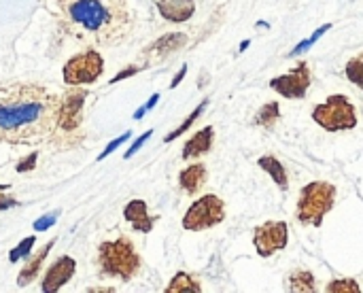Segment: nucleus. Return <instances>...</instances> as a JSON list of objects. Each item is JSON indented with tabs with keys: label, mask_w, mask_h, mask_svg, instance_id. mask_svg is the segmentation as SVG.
<instances>
[{
	"label": "nucleus",
	"mask_w": 363,
	"mask_h": 293,
	"mask_svg": "<svg viewBox=\"0 0 363 293\" xmlns=\"http://www.w3.org/2000/svg\"><path fill=\"white\" fill-rule=\"evenodd\" d=\"M151 134H153V130H147V132H145L143 136H138V138H136V140L132 143V147H130V149L125 151L123 160H130V157H132V155H134L136 151H140V147H143V145H145V143H147V140L151 138Z\"/></svg>",
	"instance_id": "7c9ffc66"
},
{
	"label": "nucleus",
	"mask_w": 363,
	"mask_h": 293,
	"mask_svg": "<svg viewBox=\"0 0 363 293\" xmlns=\"http://www.w3.org/2000/svg\"><path fill=\"white\" fill-rule=\"evenodd\" d=\"M287 289L296 293H313L317 287H315V277L313 272L308 270H298L294 275H289L287 279Z\"/></svg>",
	"instance_id": "412c9836"
},
{
	"label": "nucleus",
	"mask_w": 363,
	"mask_h": 293,
	"mask_svg": "<svg viewBox=\"0 0 363 293\" xmlns=\"http://www.w3.org/2000/svg\"><path fill=\"white\" fill-rule=\"evenodd\" d=\"M187 40H189V36L185 32H168V34L160 36L157 40H153L140 55H143V60H147V66H149V64L162 62L168 55H172L174 51L183 49L187 45Z\"/></svg>",
	"instance_id": "f8f14e48"
},
{
	"label": "nucleus",
	"mask_w": 363,
	"mask_h": 293,
	"mask_svg": "<svg viewBox=\"0 0 363 293\" xmlns=\"http://www.w3.org/2000/svg\"><path fill=\"white\" fill-rule=\"evenodd\" d=\"M225 219V202L217 194H204L194 200L183 217V230L187 232H204L211 230Z\"/></svg>",
	"instance_id": "0eeeda50"
},
{
	"label": "nucleus",
	"mask_w": 363,
	"mask_h": 293,
	"mask_svg": "<svg viewBox=\"0 0 363 293\" xmlns=\"http://www.w3.org/2000/svg\"><path fill=\"white\" fill-rule=\"evenodd\" d=\"M60 28L89 47L121 45L134 28L128 0H55Z\"/></svg>",
	"instance_id": "f03ea898"
},
{
	"label": "nucleus",
	"mask_w": 363,
	"mask_h": 293,
	"mask_svg": "<svg viewBox=\"0 0 363 293\" xmlns=\"http://www.w3.org/2000/svg\"><path fill=\"white\" fill-rule=\"evenodd\" d=\"M34 245H36V236H28V238H23L15 249H11V253H9V262H11V264H17L19 260L28 258Z\"/></svg>",
	"instance_id": "393cba45"
},
{
	"label": "nucleus",
	"mask_w": 363,
	"mask_h": 293,
	"mask_svg": "<svg viewBox=\"0 0 363 293\" xmlns=\"http://www.w3.org/2000/svg\"><path fill=\"white\" fill-rule=\"evenodd\" d=\"M213 143H215V128L204 126L183 145V160L189 162V160L202 157L204 153H208L213 149Z\"/></svg>",
	"instance_id": "2eb2a0df"
},
{
	"label": "nucleus",
	"mask_w": 363,
	"mask_h": 293,
	"mask_svg": "<svg viewBox=\"0 0 363 293\" xmlns=\"http://www.w3.org/2000/svg\"><path fill=\"white\" fill-rule=\"evenodd\" d=\"M206 181H208V168L202 162H196V164H191L179 172V185L187 196L200 194L204 189Z\"/></svg>",
	"instance_id": "4468645a"
},
{
	"label": "nucleus",
	"mask_w": 363,
	"mask_h": 293,
	"mask_svg": "<svg viewBox=\"0 0 363 293\" xmlns=\"http://www.w3.org/2000/svg\"><path fill=\"white\" fill-rule=\"evenodd\" d=\"M53 245H55V241H49L45 247H40V249H38V251L28 260V264L21 268V272H19V277H17V285H19V287L30 285V283L38 277V272H40V268H43V264H45L47 255H49V251L53 249Z\"/></svg>",
	"instance_id": "f3484780"
},
{
	"label": "nucleus",
	"mask_w": 363,
	"mask_h": 293,
	"mask_svg": "<svg viewBox=\"0 0 363 293\" xmlns=\"http://www.w3.org/2000/svg\"><path fill=\"white\" fill-rule=\"evenodd\" d=\"M60 96L45 85L15 81L0 87V143L38 145L57 121Z\"/></svg>",
	"instance_id": "f257e3e1"
},
{
	"label": "nucleus",
	"mask_w": 363,
	"mask_h": 293,
	"mask_svg": "<svg viewBox=\"0 0 363 293\" xmlns=\"http://www.w3.org/2000/svg\"><path fill=\"white\" fill-rule=\"evenodd\" d=\"M313 121L328 132H345L357 126V111L345 94H334L313 109Z\"/></svg>",
	"instance_id": "423d86ee"
},
{
	"label": "nucleus",
	"mask_w": 363,
	"mask_h": 293,
	"mask_svg": "<svg viewBox=\"0 0 363 293\" xmlns=\"http://www.w3.org/2000/svg\"><path fill=\"white\" fill-rule=\"evenodd\" d=\"M13 206H17V200L11 198V196L0 194V211H9V209H13Z\"/></svg>",
	"instance_id": "2f4dec72"
},
{
	"label": "nucleus",
	"mask_w": 363,
	"mask_h": 293,
	"mask_svg": "<svg viewBox=\"0 0 363 293\" xmlns=\"http://www.w3.org/2000/svg\"><path fill=\"white\" fill-rule=\"evenodd\" d=\"M77 270V262L70 255H62L57 258L45 272L43 281H40V292L43 293H55L60 292L72 277Z\"/></svg>",
	"instance_id": "9b49d317"
},
{
	"label": "nucleus",
	"mask_w": 363,
	"mask_h": 293,
	"mask_svg": "<svg viewBox=\"0 0 363 293\" xmlns=\"http://www.w3.org/2000/svg\"><path fill=\"white\" fill-rule=\"evenodd\" d=\"M140 255L128 236L115 241H104L98 247V268L104 279H119L123 283L132 281L140 272Z\"/></svg>",
	"instance_id": "20e7f679"
},
{
	"label": "nucleus",
	"mask_w": 363,
	"mask_h": 293,
	"mask_svg": "<svg viewBox=\"0 0 363 293\" xmlns=\"http://www.w3.org/2000/svg\"><path fill=\"white\" fill-rule=\"evenodd\" d=\"M206 106H208V98H206V100H202V102H200V104H198V106H196V109L189 113V117H187V119H185L181 126H179V128H174L170 134H166V136H164V143H172V140H177L179 136H183V134H185V132H187V130H189V128H191V126L198 121V119H200V115L206 111Z\"/></svg>",
	"instance_id": "4be33fe9"
},
{
	"label": "nucleus",
	"mask_w": 363,
	"mask_h": 293,
	"mask_svg": "<svg viewBox=\"0 0 363 293\" xmlns=\"http://www.w3.org/2000/svg\"><path fill=\"white\" fill-rule=\"evenodd\" d=\"M328 293H359L362 287L357 285L355 279H338V281H332L328 287H325Z\"/></svg>",
	"instance_id": "a878e982"
},
{
	"label": "nucleus",
	"mask_w": 363,
	"mask_h": 293,
	"mask_svg": "<svg viewBox=\"0 0 363 293\" xmlns=\"http://www.w3.org/2000/svg\"><path fill=\"white\" fill-rule=\"evenodd\" d=\"M157 11L172 23L189 21L196 13V0H157Z\"/></svg>",
	"instance_id": "dca6fc26"
},
{
	"label": "nucleus",
	"mask_w": 363,
	"mask_h": 293,
	"mask_svg": "<svg viewBox=\"0 0 363 293\" xmlns=\"http://www.w3.org/2000/svg\"><path fill=\"white\" fill-rule=\"evenodd\" d=\"M249 45H251V40H242V43H240V51H245Z\"/></svg>",
	"instance_id": "c9c22d12"
},
{
	"label": "nucleus",
	"mask_w": 363,
	"mask_h": 293,
	"mask_svg": "<svg viewBox=\"0 0 363 293\" xmlns=\"http://www.w3.org/2000/svg\"><path fill=\"white\" fill-rule=\"evenodd\" d=\"M4 189H9V185H4V183H0V192H4Z\"/></svg>",
	"instance_id": "e433bc0d"
},
{
	"label": "nucleus",
	"mask_w": 363,
	"mask_h": 293,
	"mask_svg": "<svg viewBox=\"0 0 363 293\" xmlns=\"http://www.w3.org/2000/svg\"><path fill=\"white\" fill-rule=\"evenodd\" d=\"M102 74H104V57L94 47L72 55L62 70V77L68 85H91Z\"/></svg>",
	"instance_id": "6e6552de"
},
{
	"label": "nucleus",
	"mask_w": 363,
	"mask_h": 293,
	"mask_svg": "<svg viewBox=\"0 0 363 293\" xmlns=\"http://www.w3.org/2000/svg\"><path fill=\"white\" fill-rule=\"evenodd\" d=\"M289 241V228L285 221H266L255 228L253 245L259 258H272L274 253L283 251Z\"/></svg>",
	"instance_id": "9d476101"
},
{
	"label": "nucleus",
	"mask_w": 363,
	"mask_h": 293,
	"mask_svg": "<svg viewBox=\"0 0 363 293\" xmlns=\"http://www.w3.org/2000/svg\"><path fill=\"white\" fill-rule=\"evenodd\" d=\"M143 68H147V64H140V66H134V64H132V66L123 68L121 72H117V74H115V77H113L108 83H119V81H123V79H128V77H134V74H138Z\"/></svg>",
	"instance_id": "c756f323"
},
{
	"label": "nucleus",
	"mask_w": 363,
	"mask_h": 293,
	"mask_svg": "<svg viewBox=\"0 0 363 293\" xmlns=\"http://www.w3.org/2000/svg\"><path fill=\"white\" fill-rule=\"evenodd\" d=\"M89 293H113L115 289L113 287H91V289H87Z\"/></svg>",
	"instance_id": "f704fd0d"
},
{
	"label": "nucleus",
	"mask_w": 363,
	"mask_h": 293,
	"mask_svg": "<svg viewBox=\"0 0 363 293\" xmlns=\"http://www.w3.org/2000/svg\"><path fill=\"white\" fill-rule=\"evenodd\" d=\"M328 30H332V23H323L321 28H317V30H315V32H313L308 38L300 40V43H298V45H296V47H294L289 53H287V57H296V55H300V53L308 51V49H311V47H313V45H315V43H317V40H319V38H321V36H323Z\"/></svg>",
	"instance_id": "5701e85b"
},
{
	"label": "nucleus",
	"mask_w": 363,
	"mask_h": 293,
	"mask_svg": "<svg viewBox=\"0 0 363 293\" xmlns=\"http://www.w3.org/2000/svg\"><path fill=\"white\" fill-rule=\"evenodd\" d=\"M334 204H336V185L328 181H315L302 187L296 206V217L302 226L321 228L325 215L334 209Z\"/></svg>",
	"instance_id": "39448f33"
},
{
	"label": "nucleus",
	"mask_w": 363,
	"mask_h": 293,
	"mask_svg": "<svg viewBox=\"0 0 363 293\" xmlns=\"http://www.w3.org/2000/svg\"><path fill=\"white\" fill-rule=\"evenodd\" d=\"M57 215H60V211H55V213H51V215H43L40 219H36V221H34V232H45V230L53 228L55 221H57Z\"/></svg>",
	"instance_id": "c85d7f7f"
},
{
	"label": "nucleus",
	"mask_w": 363,
	"mask_h": 293,
	"mask_svg": "<svg viewBox=\"0 0 363 293\" xmlns=\"http://www.w3.org/2000/svg\"><path fill=\"white\" fill-rule=\"evenodd\" d=\"M130 138H132V132H123L121 136H117L115 140H111V143L106 145V149H104V151H102V153L98 155V162H100V160H106V157H108L111 153H115V151H117V149H119V147H121V145H123L125 140H130Z\"/></svg>",
	"instance_id": "bb28decb"
},
{
	"label": "nucleus",
	"mask_w": 363,
	"mask_h": 293,
	"mask_svg": "<svg viewBox=\"0 0 363 293\" xmlns=\"http://www.w3.org/2000/svg\"><path fill=\"white\" fill-rule=\"evenodd\" d=\"M311 85H313V70H311L308 62H298L289 72L270 79V87L287 100L306 98Z\"/></svg>",
	"instance_id": "1a4fd4ad"
},
{
	"label": "nucleus",
	"mask_w": 363,
	"mask_h": 293,
	"mask_svg": "<svg viewBox=\"0 0 363 293\" xmlns=\"http://www.w3.org/2000/svg\"><path fill=\"white\" fill-rule=\"evenodd\" d=\"M185 74H187V64H183V66H181V70L174 74V79H172V83H170V89H174L177 85H181V81L185 79Z\"/></svg>",
	"instance_id": "473e14b6"
},
{
	"label": "nucleus",
	"mask_w": 363,
	"mask_h": 293,
	"mask_svg": "<svg viewBox=\"0 0 363 293\" xmlns=\"http://www.w3.org/2000/svg\"><path fill=\"white\" fill-rule=\"evenodd\" d=\"M36 162H38V153H36V151H32V153H28L26 157H21V160L17 162L15 170H17L19 175H26V172H30V170H34V168H36Z\"/></svg>",
	"instance_id": "cd10ccee"
},
{
	"label": "nucleus",
	"mask_w": 363,
	"mask_h": 293,
	"mask_svg": "<svg viewBox=\"0 0 363 293\" xmlns=\"http://www.w3.org/2000/svg\"><path fill=\"white\" fill-rule=\"evenodd\" d=\"M85 98H87V89L83 85H70V89H66L60 96L55 130L49 136V143L55 149L66 151V149H74L83 143V138H85V132H83Z\"/></svg>",
	"instance_id": "7ed1b4c3"
},
{
	"label": "nucleus",
	"mask_w": 363,
	"mask_h": 293,
	"mask_svg": "<svg viewBox=\"0 0 363 293\" xmlns=\"http://www.w3.org/2000/svg\"><path fill=\"white\" fill-rule=\"evenodd\" d=\"M279 117H281V106H279L277 100H272V102H266V104L255 113L253 123L259 126V128H264V130H268V132H272L274 126H277V121H279Z\"/></svg>",
	"instance_id": "6ab92c4d"
},
{
	"label": "nucleus",
	"mask_w": 363,
	"mask_h": 293,
	"mask_svg": "<svg viewBox=\"0 0 363 293\" xmlns=\"http://www.w3.org/2000/svg\"><path fill=\"white\" fill-rule=\"evenodd\" d=\"M123 217L128 223H132V230L134 232H140V234H149L157 221V217H151L149 211H147V202L145 200H130L123 209Z\"/></svg>",
	"instance_id": "ddd939ff"
},
{
	"label": "nucleus",
	"mask_w": 363,
	"mask_h": 293,
	"mask_svg": "<svg viewBox=\"0 0 363 293\" xmlns=\"http://www.w3.org/2000/svg\"><path fill=\"white\" fill-rule=\"evenodd\" d=\"M157 102H160V94H153V96L149 98V102L145 104V109H147V111H151V109H155V104H157Z\"/></svg>",
	"instance_id": "72a5a7b5"
},
{
	"label": "nucleus",
	"mask_w": 363,
	"mask_h": 293,
	"mask_svg": "<svg viewBox=\"0 0 363 293\" xmlns=\"http://www.w3.org/2000/svg\"><path fill=\"white\" fill-rule=\"evenodd\" d=\"M257 166H259L262 170H266V172L272 177V181H274L283 192L289 189V177H287V170H285V166L281 164L279 157H274V155H262V157L257 160Z\"/></svg>",
	"instance_id": "a211bd4d"
},
{
	"label": "nucleus",
	"mask_w": 363,
	"mask_h": 293,
	"mask_svg": "<svg viewBox=\"0 0 363 293\" xmlns=\"http://www.w3.org/2000/svg\"><path fill=\"white\" fill-rule=\"evenodd\" d=\"M164 292L166 293H200L202 292V287H200V283H198L191 275H187V272H177V275L172 277L170 285H168Z\"/></svg>",
	"instance_id": "aec40b11"
},
{
	"label": "nucleus",
	"mask_w": 363,
	"mask_h": 293,
	"mask_svg": "<svg viewBox=\"0 0 363 293\" xmlns=\"http://www.w3.org/2000/svg\"><path fill=\"white\" fill-rule=\"evenodd\" d=\"M345 72H347V79H349L355 87H359L363 92V53L351 57V60L347 62Z\"/></svg>",
	"instance_id": "b1692460"
}]
</instances>
